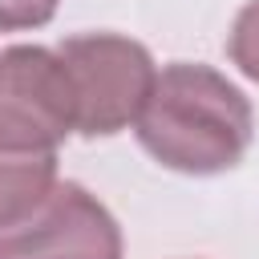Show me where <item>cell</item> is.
<instances>
[{"label":"cell","mask_w":259,"mask_h":259,"mask_svg":"<svg viewBox=\"0 0 259 259\" xmlns=\"http://www.w3.org/2000/svg\"><path fill=\"white\" fill-rule=\"evenodd\" d=\"M142 150L182 174L231 170L251 146L247 97L206 65H166L138 113Z\"/></svg>","instance_id":"cell-1"},{"label":"cell","mask_w":259,"mask_h":259,"mask_svg":"<svg viewBox=\"0 0 259 259\" xmlns=\"http://www.w3.org/2000/svg\"><path fill=\"white\" fill-rule=\"evenodd\" d=\"M57 57L73 85L77 134L109 138L138 121L158 77L150 53L138 40L117 32H85V36L61 40Z\"/></svg>","instance_id":"cell-2"},{"label":"cell","mask_w":259,"mask_h":259,"mask_svg":"<svg viewBox=\"0 0 259 259\" xmlns=\"http://www.w3.org/2000/svg\"><path fill=\"white\" fill-rule=\"evenodd\" d=\"M77 130V101L57 53L16 45L0 53V150L57 154Z\"/></svg>","instance_id":"cell-3"},{"label":"cell","mask_w":259,"mask_h":259,"mask_svg":"<svg viewBox=\"0 0 259 259\" xmlns=\"http://www.w3.org/2000/svg\"><path fill=\"white\" fill-rule=\"evenodd\" d=\"M0 259H121V231L85 186L57 182L40 206L0 227Z\"/></svg>","instance_id":"cell-4"},{"label":"cell","mask_w":259,"mask_h":259,"mask_svg":"<svg viewBox=\"0 0 259 259\" xmlns=\"http://www.w3.org/2000/svg\"><path fill=\"white\" fill-rule=\"evenodd\" d=\"M57 186V154H4L0 150V227L24 219Z\"/></svg>","instance_id":"cell-5"},{"label":"cell","mask_w":259,"mask_h":259,"mask_svg":"<svg viewBox=\"0 0 259 259\" xmlns=\"http://www.w3.org/2000/svg\"><path fill=\"white\" fill-rule=\"evenodd\" d=\"M231 61L251 77L259 81V0H251L239 16H235V28H231Z\"/></svg>","instance_id":"cell-6"},{"label":"cell","mask_w":259,"mask_h":259,"mask_svg":"<svg viewBox=\"0 0 259 259\" xmlns=\"http://www.w3.org/2000/svg\"><path fill=\"white\" fill-rule=\"evenodd\" d=\"M57 12V0H0V32L40 28Z\"/></svg>","instance_id":"cell-7"}]
</instances>
